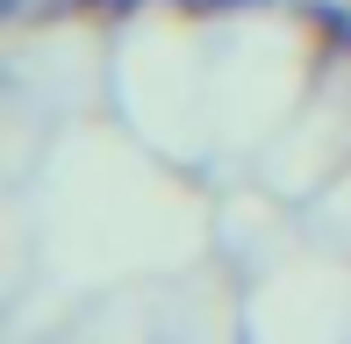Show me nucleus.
<instances>
[{
    "instance_id": "nucleus-2",
    "label": "nucleus",
    "mask_w": 351,
    "mask_h": 344,
    "mask_svg": "<svg viewBox=\"0 0 351 344\" xmlns=\"http://www.w3.org/2000/svg\"><path fill=\"white\" fill-rule=\"evenodd\" d=\"M14 8H22V0H8V14H14Z\"/></svg>"
},
{
    "instance_id": "nucleus-1",
    "label": "nucleus",
    "mask_w": 351,
    "mask_h": 344,
    "mask_svg": "<svg viewBox=\"0 0 351 344\" xmlns=\"http://www.w3.org/2000/svg\"><path fill=\"white\" fill-rule=\"evenodd\" d=\"M194 8H265V0H194Z\"/></svg>"
}]
</instances>
